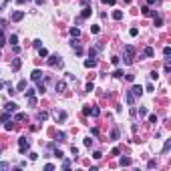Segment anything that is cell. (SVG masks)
<instances>
[{
	"label": "cell",
	"instance_id": "obj_23",
	"mask_svg": "<svg viewBox=\"0 0 171 171\" xmlns=\"http://www.w3.org/2000/svg\"><path fill=\"white\" fill-rule=\"evenodd\" d=\"M127 103H129V105L135 103V95H133V93H127Z\"/></svg>",
	"mask_w": 171,
	"mask_h": 171
},
{
	"label": "cell",
	"instance_id": "obj_7",
	"mask_svg": "<svg viewBox=\"0 0 171 171\" xmlns=\"http://www.w3.org/2000/svg\"><path fill=\"white\" fill-rule=\"evenodd\" d=\"M4 109H6L8 113H14V111L18 109V105H16V103H12V101H10V103H6V105H4Z\"/></svg>",
	"mask_w": 171,
	"mask_h": 171
},
{
	"label": "cell",
	"instance_id": "obj_43",
	"mask_svg": "<svg viewBox=\"0 0 171 171\" xmlns=\"http://www.w3.org/2000/svg\"><path fill=\"white\" fill-rule=\"evenodd\" d=\"M99 30H101L99 26H91V32H95V34H99Z\"/></svg>",
	"mask_w": 171,
	"mask_h": 171
},
{
	"label": "cell",
	"instance_id": "obj_5",
	"mask_svg": "<svg viewBox=\"0 0 171 171\" xmlns=\"http://www.w3.org/2000/svg\"><path fill=\"white\" fill-rule=\"evenodd\" d=\"M91 14H93V10H91V6H85V8H83V12H81V18L85 20V18H89Z\"/></svg>",
	"mask_w": 171,
	"mask_h": 171
},
{
	"label": "cell",
	"instance_id": "obj_18",
	"mask_svg": "<svg viewBox=\"0 0 171 171\" xmlns=\"http://www.w3.org/2000/svg\"><path fill=\"white\" fill-rule=\"evenodd\" d=\"M47 119H48V113L47 111H40L38 113V121H47Z\"/></svg>",
	"mask_w": 171,
	"mask_h": 171
},
{
	"label": "cell",
	"instance_id": "obj_38",
	"mask_svg": "<svg viewBox=\"0 0 171 171\" xmlns=\"http://www.w3.org/2000/svg\"><path fill=\"white\" fill-rule=\"evenodd\" d=\"M93 157H95V159H101V157H103V153H101V151H95V153H93Z\"/></svg>",
	"mask_w": 171,
	"mask_h": 171
},
{
	"label": "cell",
	"instance_id": "obj_29",
	"mask_svg": "<svg viewBox=\"0 0 171 171\" xmlns=\"http://www.w3.org/2000/svg\"><path fill=\"white\" fill-rule=\"evenodd\" d=\"M69 167H70V161H69V159H64V161H62V169H69Z\"/></svg>",
	"mask_w": 171,
	"mask_h": 171
},
{
	"label": "cell",
	"instance_id": "obj_41",
	"mask_svg": "<svg viewBox=\"0 0 171 171\" xmlns=\"http://www.w3.org/2000/svg\"><path fill=\"white\" fill-rule=\"evenodd\" d=\"M44 169H47V171H52V169H55V165H52V163H47V165H44Z\"/></svg>",
	"mask_w": 171,
	"mask_h": 171
},
{
	"label": "cell",
	"instance_id": "obj_44",
	"mask_svg": "<svg viewBox=\"0 0 171 171\" xmlns=\"http://www.w3.org/2000/svg\"><path fill=\"white\" fill-rule=\"evenodd\" d=\"M85 145H87V147H91V145H93V139H91V137H89V139H85Z\"/></svg>",
	"mask_w": 171,
	"mask_h": 171
},
{
	"label": "cell",
	"instance_id": "obj_21",
	"mask_svg": "<svg viewBox=\"0 0 171 171\" xmlns=\"http://www.w3.org/2000/svg\"><path fill=\"white\" fill-rule=\"evenodd\" d=\"M44 91H47V87H44V83H38V89H36V93L44 95Z\"/></svg>",
	"mask_w": 171,
	"mask_h": 171
},
{
	"label": "cell",
	"instance_id": "obj_35",
	"mask_svg": "<svg viewBox=\"0 0 171 171\" xmlns=\"http://www.w3.org/2000/svg\"><path fill=\"white\" fill-rule=\"evenodd\" d=\"M8 167H10V165H8L6 161H0V169H8Z\"/></svg>",
	"mask_w": 171,
	"mask_h": 171
},
{
	"label": "cell",
	"instance_id": "obj_9",
	"mask_svg": "<svg viewBox=\"0 0 171 171\" xmlns=\"http://www.w3.org/2000/svg\"><path fill=\"white\" fill-rule=\"evenodd\" d=\"M85 115H91V117H99V109L93 107V109H85Z\"/></svg>",
	"mask_w": 171,
	"mask_h": 171
},
{
	"label": "cell",
	"instance_id": "obj_48",
	"mask_svg": "<svg viewBox=\"0 0 171 171\" xmlns=\"http://www.w3.org/2000/svg\"><path fill=\"white\" fill-rule=\"evenodd\" d=\"M34 2H36V4H44V0H34Z\"/></svg>",
	"mask_w": 171,
	"mask_h": 171
},
{
	"label": "cell",
	"instance_id": "obj_20",
	"mask_svg": "<svg viewBox=\"0 0 171 171\" xmlns=\"http://www.w3.org/2000/svg\"><path fill=\"white\" fill-rule=\"evenodd\" d=\"M113 18H115V20H121V18H123V12H121V10H115V12H113Z\"/></svg>",
	"mask_w": 171,
	"mask_h": 171
},
{
	"label": "cell",
	"instance_id": "obj_6",
	"mask_svg": "<svg viewBox=\"0 0 171 171\" xmlns=\"http://www.w3.org/2000/svg\"><path fill=\"white\" fill-rule=\"evenodd\" d=\"M85 67L87 69H95V67H97V58H91V56H89L85 61Z\"/></svg>",
	"mask_w": 171,
	"mask_h": 171
},
{
	"label": "cell",
	"instance_id": "obj_37",
	"mask_svg": "<svg viewBox=\"0 0 171 171\" xmlns=\"http://www.w3.org/2000/svg\"><path fill=\"white\" fill-rule=\"evenodd\" d=\"M149 123H157V115H149Z\"/></svg>",
	"mask_w": 171,
	"mask_h": 171
},
{
	"label": "cell",
	"instance_id": "obj_31",
	"mask_svg": "<svg viewBox=\"0 0 171 171\" xmlns=\"http://www.w3.org/2000/svg\"><path fill=\"white\" fill-rule=\"evenodd\" d=\"M22 119H26V115H24V113H16V121H22Z\"/></svg>",
	"mask_w": 171,
	"mask_h": 171
},
{
	"label": "cell",
	"instance_id": "obj_4",
	"mask_svg": "<svg viewBox=\"0 0 171 171\" xmlns=\"http://www.w3.org/2000/svg\"><path fill=\"white\" fill-rule=\"evenodd\" d=\"M24 18V12L22 10H16V12H12V22H20Z\"/></svg>",
	"mask_w": 171,
	"mask_h": 171
},
{
	"label": "cell",
	"instance_id": "obj_15",
	"mask_svg": "<svg viewBox=\"0 0 171 171\" xmlns=\"http://www.w3.org/2000/svg\"><path fill=\"white\" fill-rule=\"evenodd\" d=\"M143 14H145V16H155V10H151L149 6H145V8H143Z\"/></svg>",
	"mask_w": 171,
	"mask_h": 171
},
{
	"label": "cell",
	"instance_id": "obj_13",
	"mask_svg": "<svg viewBox=\"0 0 171 171\" xmlns=\"http://www.w3.org/2000/svg\"><path fill=\"white\" fill-rule=\"evenodd\" d=\"M64 89H67V83H64V81L56 83V91H58V93H64Z\"/></svg>",
	"mask_w": 171,
	"mask_h": 171
},
{
	"label": "cell",
	"instance_id": "obj_2",
	"mask_svg": "<svg viewBox=\"0 0 171 171\" xmlns=\"http://www.w3.org/2000/svg\"><path fill=\"white\" fill-rule=\"evenodd\" d=\"M123 50H125V64H131L133 62V55H135V48H133L131 44H127Z\"/></svg>",
	"mask_w": 171,
	"mask_h": 171
},
{
	"label": "cell",
	"instance_id": "obj_36",
	"mask_svg": "<svg viewBox=\"0 0 171 171\" xmlns=\"http://www.w3.org/2000/svg\"><path fill=\"white\" fill-rule=\"evenodd\" d=\"M70 153H73V155L77 157V155H78V149H77V147H75V145H73V147H70Z\"/></svg>",
	"mask_w": 171,
	"mask_h": 171
},
{
	"label": "cell",
	"instance_id": "obj_42",
	"mask_svg": "<svg viewBox=\"0 0 171 171\" xmlns=\"http://www.w3.org/2000/svg\"><path fill=\"white\" fill-rule=\"evenodd\" d=\"M163 55H165V56H169V55H171V48H169V47H165V48H163Z\"/></svg>",
	"mask_w": 171,
	"mask_h": 171
},
{
	"label": "cell",
	"instance_id": "obj_32",
	"mask_svg": "<svg viewBox=\"0 0 171 171\" xmlns=\"http://www.w3.org/2000/svg\"><path fill=\"white\" fill-rule=\"evenodd\" d=\"M155 165H157V161H155V159H151V161H149V163H147V167H149V169H153Z\"/></svg>",
	"mask_w": 171,
	"mask_h": 171
},
{
	"label": "cell",
	"instance_id": "obj_11",
	"mask_svg": "<svg viewBox=\"0 0 171 171\" xmlns=\"http://www.w3.org/2000/svg\"><path fill=\"white\" fill-rule=\"evenodd\" d=\"M20 67H22V61H20V58H14V61H12V70H18Z\"/></svg>",
	"mask_w": 171,
	"mask_h": 171
},
{
	"label": "cell",
	"instance_id": "obj_39",
	"mask_svg": "<svg viewBox=\"0 0 171 171\" xmlns=\"http://www.w3.org/2000/svg\"><path fill=\"white\" fill-rule=\"evenodd\" d=\"M129 34H131V36H137V34H139V30H137V28H131V30H129Z\"/></svg>",
	"mask_w": 171,
	"mask_h": 171
},
{
	"label": "cell",
	"instance_id": "obj_33",
	"mask_svg": "<svg viewBox=\"0 0 171 171\" xmlns=\"http://www.w3.org/2000/svg\"><path fill=\"white\" fill-rule=\"evenodd\" d=\"M125 78H127L129 83H133V81H135V75H131V73H129V75H125Z\"/></svg>",
	"mask_w": 171,
	"mask_h": 171
},
{
	"label": "cell",
	"instance_id": "obj_17",
	"mask_svg": "<svg viewBox=\"0 0 171 171\" xmlns=\"http://www.w3.org/2000/svg\"><path fill=\"white\" fill-rule=\"evenodd\" d=\"M70 36H73V38H77V36H81V30L73 26V28H70Z\"/></svg>",
	"mask_w": 171,
	"mask_h": 171
},
{
	"label": "cell",
	"instance_id": "obj_30",
	"mask_svg": "<svg viewBox=\"0 0 171 171\" xmlns=\"http://www.w3.org/2000/svg\"><path fill=\"white\" fill-rule=\"evenodd\" d=\"M26 97H28V99L34 97V89H26Z\"/></svg>",
	"mask_w": 171,
	"mask_h": 171
},
{
	"label": "cell",
	"instance_id": "obj_16",
	"mask_svg": "<svg viewBox=\"0 0 171 171\" xmlns=\"http://www.w3.org/2000/svg\"><path fill=\"white\" fill-rule=\"evenodd\" d=\"M38 56H40V58H44V56H48V50H47L44 47H40V48H38Z\"/></svg>",
	"mask_w": 171,
	"mask_h": 171
},
{
	"label": "cell",
	"instance_id": "obj_22",
	"mask_svg": "<svg viewBox=\"0 0 171 171\" xmlns=\"http://www.w3.org/2000/svg\"><path fill=\"white\" fill-rule=\"evenodd\" d=\"M4 129H6V131H12V129H14V123H12V121H6V123H4Z\"/></svg>",
	"mask_w": 171,
	"mask_h": 171
},
{
	"label": "cell",
	"instance_id": "obj_19",
	"mask_svg": "<svg viewBox=\"0 0 171 171\" xmlns=\"http://www.w3.org/2000/svg\"><path fill=\"white\" fill-rule=\"evenodd\" d=\"M24 89H26V81H20L18 87H16V93H18V91H24Z\"/></svg>",
	"mask_w": 171,
	"mask_h": 171
},
{
	"label": "cell",
	"instance_id": "obj_24",
	"mask_svg": "<svg viewBox=\"0 0 171 171\" xmlns=\"http://www.w3.org/2000/svg\"><path fill=\"white\" fill-rule=\"evenodd\" d=\"M56 119H58V121H67V113H64V111H61V113L56 115Z\"/></svg>",
	"mask_w": 171,
	"mask_h": 171
},
{
	"label": "cell",
	"instance_id": "obj_46",
	"mask_svg": "<svg viewBox=\"0 0 171 171\" xmlns=\"http://www.w3.org/2000/svg\"><path fill=\"white\" fill-rule=\"evenodd\" d=\"M103 2H107V4H111V6L115 4V0H103Z\"/></svg>",
	"mask_w": 171,
	"mask_h": 171
},
{
	"label": "cell",
	"instance_id": "obj_14",
	"mask_svg": "<svg viewBox=\"0 0 171 171\" xmlns=\"http://www.w3.org/2000/svg\"><path fill=\"white\" fill-rule=\"evenodd\" d=\"M133 161H131V157H121V165H125V167H129Z\"/></svg>",
	"mask_w": 171,
	"mask_h": 171
},
{
	"label": "cell",
	"instance_id": "obj_26",
	"mask_svg": "<svg viewBox=\"0 0 171 171\" xmlns=\"http://www.w3.org/2000/svg\"><path fill=\"white\" fill-rule=\"evenodd\" d=\"M123 75H125V73H123V70H121V69H117L115 73H113V77H117V78H121V77H123Z\"/></svg>",
	"mask_w": 171,
	"mask_h": 171
},
{
	"label": "cell",
	"instance_id": "obj_45",
	"mask_svg": "<svg viewBox=\"0 0 171 171\" xmlns=\"http://www.w3.org/2000/svg\"><path fill=\"white\" fill-rule=\"evenodd\" d=\"M95 55H97V50H95V48H91V50H89V56H91V58H95Z\"/></svg>",
	"mask_w": 171,
	"mask_h": 171
},
{
	"label": "cell",
	"instance_id": "obj_34",
	"mask_svg": "<svg viewBox=\"0 0 171 171\" xmlns=\"http://www.w3.org/2000/svg\"><path fill=\"white\" fill-rule=\"evenodd\" d=\"M32 44H34V47H36V48H40V47H42V40H38V38H36V40H34V42H32Z\"/></svg>",
	"mask_w": 171,
	"mask_h": 171
},
{
	"label": "cell",
	"instance_id": "obj_25",
	"mask_svg": "<svg viewBox=\"0 0 171 171\" xmlns=\"http://www.w3.org/2000/svg\"><path fill=\"white\" fill-rule=\"evenodd\" d=\"M0 119H2V123L10 121V115H8V111H6V113H2V115H0Z\"/></svg>",
	"mask_w": 171,
	"mask_h": 171
},
{
	"label": "cell",
	"instance_id": "obj_28",
	"mask_svg": "<svg viewBox=\"0 0 171 171\" xmlns=\"http://www.w3.org/2000/svg\"><path fill=\"white\" fill-rule=\"evenodd\" d=\"M111 139H113V141L119 139V131H117V129H113V131H111Z\"/></svg>",
	"mask_w": 171,
	"mask_h": 171
},
{
	"label": "cell",
	"instance_id": "obj_10",
	"mask_svg": "<svg viewBox=\"0 0 171 171\" xmlns=\"http://www.w3.org/2000/svg\"><path fill=\"white\" fill-rule=\"evenodd\" d=\"M143 55H145V56H149V58H151V56L155 55V48H153V47H147V48H145V50H143Z\"/></svg>",
	"mask_w": 171,
	"mask_h": 171
},
{
	"label": "cell",
	"instance_id": "obj_12",
	"mask_svg": "<svg viewBox=\"0 0 171 171\" xmlns=\"http://www.w3.org/2000/svg\"><path fill=\"white\" fill-rule=\"evenodd\" d=\"M40 75H42V73H40L38 69H34V70H32V75H30V78H32V81H40Z\"/></svg>",
	"mask_w": 171,
	"mask_h": 171
},
{
	"label": "cell",
	"instance_id": "obj_47",
	"mask_svg": "<svg viewBox=\"0 0 171 171\" xmlns=\"http://www.w3.org/2000/svg\"><path fill=\"white\" fill-rule=\"evenodd\" d=\"M147 4L151 6V4H155V0H147Z\"/></svg>",
	"mask_w": 171,
	"mask_h": 171
},
{
	"label": "cell",
	"instance_id": "obj_3",
	"mask_svg": "<svg viewBox=\"0 0 171 171\" xmlns=\"http://www.w3.org/2000/svg\"><path fill=\"white\" fill-rule=\"evenodd\" d=\"M48 64H50V67H62V61H61V56H56V55L48 56Z\"/></svg>",
	"mask_w": 171,
	"mask_h": 171
},
{
	"label": "cell",
	"instance_id": "obj_40",
	"mask_svg": "<svg viewBox=\"0 0 171 171\" xmlns=\"http://www.w3.org/2000/svg\"><path fill=\"white\" fill-rule=\"evenodd\" d=\"M169 147H171V141H165V145H163V151H169Z\"/></svg>",
	"mask_w": 171,
	"mask_h": 171
},
{
	"label": "cell",
	"instance_id": "obj_1",
	"mask_svg": "<svg viewBox=\"0 0 171 171\" xmlns=\"http://www.w3.org/2000/svg\"><path fill=\"white\" fill-rule=\"evenodd\" d=\"M18 147H20V155H26V151L30 149V141L26 139V137H20L18 139Z\"/></svg>",
	"mask_w": 171,
	"mask_h": 171
},
{
	"label": "cell",
	"instance_id": "obj_49",
	"mask_svg": "<svg viewBox=\"0 0 171 171\" xmlns=\"http://www.w3.org/2000/svg\"><path fill=\"white\" fill-rule=\"evenodd\" d=\"M16 2H20V4H22V2H24V0H16Z\"/></svg>",
	"mask_w": 171,
	"mask_h": 171
},
{
	"label": "cell",
	"instance_id": "obj_27",
	"mask_svg": "<svg viewBox=\"0 0 171 171\" xmlns=\"http://www.w3.org/2000/svg\"><path fill=\"white\" fill-rule=\"evenodd\" d=\"M16 40H18V38H16V34H10V38H8V42H10L12 47H14V44H16Z\"/></svg>",
	"mask_w": 171,
	"mask_h": 171
},
{
	"label": "cell",
	"instance_id": "obj_8",
	"mask_svg": "<svg viewBox=\"0 0 171 171\" xmlns=\"http://www.w3.org/2000/svg\"><path fill=\"white\" fill-rule=\"evenodd\" d=\"M131 93L135 95V97H141V95H143V87H141V85H135L131 89Z\"/></svg>",
	"mask_w": 171,
	"mask_h": 171
}]
</instances>
